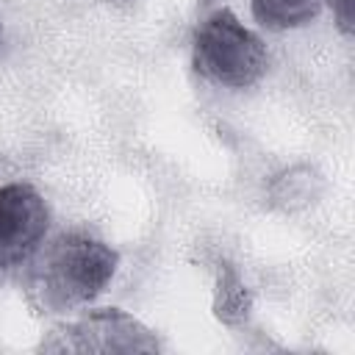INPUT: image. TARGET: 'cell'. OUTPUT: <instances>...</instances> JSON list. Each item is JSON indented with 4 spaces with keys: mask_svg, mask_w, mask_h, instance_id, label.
<instances>
[{
    "mask_svg": "<svg viewBox=\"0 0 355 355\" xmlns=\"http://www.w3.org/2000/svg\"><path fill=\"white\" fill-rule=\"evenodd\" d=\"M116 261V252L100 239L64 233L44 250H36L31 291L53 313L89 305L114 277Z\"/></svg>",
    "mask_w": 355,
    "mask_h": 355,
    "instance_id": "1",
    "label": "cell"
},
{
    "mask_svg": "<svg viewBox=\"0 0 355 355\" xmlns=\"http://www.w3.org/2000/svg\"><path fill=\"white\" fill-rule=\"evenodd\" d=\"M194 69L230 89H247L266 72L269 55L261 42L233 11L219 8L202 19L194 33Z\"/></svg>",
    "mask_w": 355,
    "mask_h": 355,
    "instance_id": "2",
    "label": "cell"
},
{
    "mask_svg": "<svg viewBox=\"0 0 355 355\" xmlns=\"http://www.w3.org/2000/svg\"><path fill=\"white\" fill-rule=\"evenodd\" d=\"M50 227L42 194L28 183L0 186V266H19L36 255Z\"/></svg>",
    "mask_w": 355,
    "mask_h": 355,
    "instance_id": "3",
    "label": "cell"
},
{
    "mask_svg": "<svg viewBox=\"0 0 355 355\" xmlns=\"http://www.w3.org/2000/svg\"><path fill=\"white\" fill-rule=\"evenodd\" d=\"M67 333H72V341L64 344L78 352H153L155 341L150 333L128 313L116 308L92 311L80 322H75Z\"/></svg>",
    "mask_w": 355,
    "mask_h": 355,
    "instance_id": "4",
    "label": "cell"
},
{
    "mask_svg": "<svg viewBox=\"0 0 355 355\" xmlns=\"http://www.w3.org/2000/svg\"><path fill=\"white\" fill-rule=\"evenodd\" d=\"M324 3L327 0H252V14L272 31H288L316 19Z\"/></svg>",
    "mask_w": 355,
    "mask_h": 355,
    "instance_id": "5",
    "label": "cell"
},
{
    "mask_svg": "<svg viewBox=\"0 0 355 355\" xmlns=\"http://www.w3.org/2000/svg\"><path fill=\"white\" fill-rule=\"evenodd\" d=\"M330 6L336 11V19H338L341 31L349 33L352 31V0H330Z\"/></svg>",
    "mask_w": 355,
    "mask_h": 355,
    "instance_id": "6",
    "label": "cell"
},
{
    "mask_svg": "<svg viewBox=\"0 0 355 355\" xmlns=\"http://www.w3.org/2000/svg\"><path fill=\"white\" fill-rule=\"evenodd\" d=\"M0 33H3V28H0Z\"/></svg>",
    "mask_w": 355,
    "mask_h": 355,
    "instance_id": "7",
    "label": "cell"
}]
</instances>
